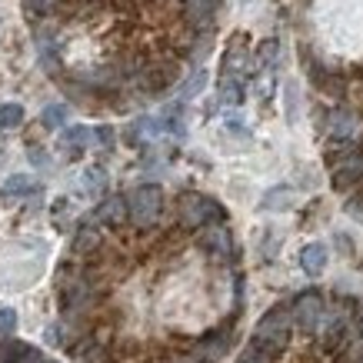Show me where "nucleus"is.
<instances>
[{
    "mask_svg": "<svg viewBox=\"0 0 363 363\" xmlns=\"http://www.w3.org/2000/svg\"><path fill=\"white\" fill-rule=\"evenodd\" d=\"M290 333H294V313H290V307H274V310H267L264 317H260V323L253 327V343L277 360L286 350Z\"/></svg>",
    "mask_w": 363,
    "mask_h": 363,
    "instance_id": "nucleus-1",
    "label": "nucleus"
},
{
    "mask_svg": "<svg viewBox=\"0 0 363 363\" xmlns=\"http://www.w3.org/2000/svg\"><path fill=\"white\" fill-rule=\"evenodd\" d=\"M177 217H180V227L200 230V227H207V223H223L227 220V210H223L213 197L184 194V197L177 200Z\"/></svg>",
    "mask_w": 363,
    "mask_h": 363,
    "instance_id": "nucleus-2",
    "label": "nucleus"
},
{
    "mask_svg": "<svg viewBox=\"0 0 363 363\" xmlns=\"http://www.w3.org/2000/svg\"><path fill=\"white\" fill-rule=\"evenodd\" d=\"M127 210H130L133 227H154L164 213V190L157 184H140L127 194Z\"/></svg>",
    "mask_w": 363,
    "mask_h": 363,
    "instance_id": "nucleus-3",
    "label": "nucleus"
},
{
    "mask_svg": "<svg viewBox=\"0 0 363 363\" xmlns=\"http://www.w3.org/2000/svg\"><path fill=\"white\" fill-rule=\"evenodd\" d=\"M290 313H294V327L300 333H317L323 317H327V307H323V297H320L317 290H307V294H300L290 303Z\"/></svg>",
    "mask_w": 363,
    "mask_h": 363,
    "instance_id": "nucleus-4",
    "label": "nucleus"
},
{
    "mask_svg": "<svg viewBox=\"0 0 363 363\" xmlns=\"http://www.w3.org/2000/svg\"><path fill=\"white\" fill-rule=\"evenodd\" d=\"M320 350L323 353H340L347 343L353 340V323L347 317H340V313H333V317H323V323H320Z\"/></svg>",
    "mask_w": 363,
    "mask_h": 363,
    "instance_id": "nucleus-5",
    "label": "nucleus"
},
{
    "mask_svg": "<svg viewBox=\"0 0 363 363\" xmlns=\"http://www.w3.org/2000/svg\"><path fill=\"white\" fill-rule=\"evenodd\" d=\"M177 77H180V67H177L174 60H157V64H147L140 74H137L140 87L147 90V94H154V97L157 94H164Z\"/></svg>",
    "mask_w": 363,
    "mask_h": 363,
    "instance_id": "nucleus-6",
    "label": "nucleus"
},
{
    "mask_svg": "<svg viewBox=\"0 0 363 363\" xmlns=\"http://www.w3.org/2000/svg\"><path fill=\"white\" fill-rule=\"evenodd\" d=\"M197 243H200V250L210 253V257H217V260H230L233 257L230 230H227L223 223H207V227H200Z\"/></svg>",
    "mask_w": 363,
    "mask_h": 363,
    "instance_id": "nucleus-7",
    "label": "nucleus"
},
{
    "mask_svg": "<svg viewBox=\"0 0 363 363\" xmlns=\"http://www.w3.org/2000/svg\"><path fill=\"white\" fill-rule=\"evenodd\" d=\"M363 180V147H350L340 157V164L333 170V187L337 190H350Z\"/></svg>",
    "mask_w": 363,
    "mask_h": 363,
    "instance_id": "nucleus-8",
    "label": "nucleus"
},
{
    "mask_svg": "<svg viewBox=\"0 0 363 363\" xmlns=\"http://www.w3.org/2000/svg\"><path fill=\"white\" fill-rule=\"evenodd\" d=\"M220 11V0H184V23L194 33H207Z\"/></svg>",
    "mask_w": 363,
    "mask_h": 363,
    "instance_id": "nucleus-9",
    "label": "nucleus"
},
{
    "mask_svg": "<svg viewBox=\"0 0 363 363\" xmlns=\"http://www.w3.org/2000/svg\"><path fill=\"white\" fill-rule=\"evenodd\" d=\"M94 140H97V137H94L90 127H64L60 137H57V150H60V157H67V160H77V157H84V150H87Z\"/></svg>",
    "mask_w": 363,
    "mask_h": 363,
    "instance_id": "nucleus-10",
    "label": "nucleus"
},
{
    "mask_svg": "<svg viewBox=\"0 0 363 363\" xmlns=\"http://www.w3.org/2000/svg\"><path fill=\"white\" fill-rule=\"evenodd\" d=\"M123 220H130L127 197H107L100 200L97 210H94V223H100V227H121Z\"/></svg>",
    "mask_w": 363,
    "mask_h": 363,
    "instance_id": "nucleus-11",
    "label": "nucleus"
},
{
    "mask_svg": "<svg viewBox=\"0 0 363 363\" xmlns=\"http://www.w3.org/2000/svg\"><path fill=\"white\" fill-rule=\"evenodd\" d=\"M37 360H40V350L30 347V343L11 340V337L0 340V363H37Z\"/></svg>",
    "mask_w": 363,
    "mask_h": 363,
    "instance_id": "nucleus-12",
    "label": "nucleus"
},
{
    "mask_svg": "<svg viewBox=\"0 0 363 363\" xmlns=\"http://www.w3.org/2000/svg\"><path fill=\"white\" fill-rule=\"evenodd\" d=\"M227 350H230V333L227 330H213L197 343V357H203L207 363H217Z\"/></svg>",
    "mask_w": 363,
    "mask_h": 363,
    "instance_id": "nucleus-13",
    "label": "nucleus"
},
{
    "mask_svg": "<svg viewBox=\"0 0 363 363\" xmlns=\"http://www.w3.org/2000/svg\"><path fill=\"white\" fill-rule=\"evenodd\" d=\"M67 350L77 363H107V347H100L94 337H80L77 343H67Z\"/></svg>",
    "mask_w": 363,
    "mask_h": 363,
    "instance_id": "nucleus-14",
    "label": "nucleus"
},
{
    "mask_svg": "<svg viewBox=\"0 0 363 363\" xmlns=\"http://www.w3.org/2000/svg\"><path fill=\"white\" fill-rule=\"evenodd\" d=\"M327 133H330L333 140H350L353 133H357V113L347 111V107H337V111H330Z\"/></svg>",
    "mask_w": 363,
    "mask_h": 363,
    "instance_id": "nucleus-15",
    "label": "nucleus"
},
{
    "mask_svg": "<svg viewBox=\"0 0 363 363\" xmlns=\"http://www.w3.org/2000/svg\"><path fill=\"white\" fill-rule=\"evenodd\" d=\"M327 247L323 243H307L303 250H300V270L307 277H320L323 274V267H327Z\"/></svg>",
    "mask_w": 363,
    "mask_h": 363,
    "instance_id": "nucleus-16",
    "label": "nucleus"
},
{
    "mask_svg": "<svg viewBox=\"0 0 363 363\" xmlns=\"http://www.w3.org/2000/svg\"><path fill=\"white\" fill-rule=\"evenodd\" d=\"M243 64H247V37L237 33L227 47V54H223V74H230V77H240L243 74Z\"/></svg>",
    "mask_w": 363,
    "mask_h": 363,
    "instance_id": "nucleus-17",
    "label": "nucleus"
},
{
    "mask_svg": "<svg viewBox=\"0 0 363 363\" xmlns=\"http://www.w3.org/2000/svg\"><path fill=\"white\" fill-rule=\"evenodd\" d=\"M30 190H37L30 174H13L4 180V187H0V197L4 200H13V197H30Z\"/></svg>",
    "mask_w": 363,
    "mask_h": 363,
    "instance_id": "nucleus-18",
    "label": "nucleus"
},
{
    "mask_svg": "<svg viewBox=\"0 0 363 363\" xmlns=\"http://www.w3.org/2000/svg\"><path fill=\"white\" fill-rule=\"evenodd\" d=\"M70 250L80 253V257H90V253H97V250H100V233H97V227L84 223V227L74 233V243H70Z\"/></svg>",
    "mask_w": 363,
    "mask_h": 363,
    "instance_id": "nucleus-19",
    "label": "nucleus"
},
{
    "mask_svg": "<svg viewBox=\"0 0 363 363\" xmlns=\"http://www.w3.org/2000/svg\"><path fill=\"white\" fill-rule=\"evenodd\" d=\"M294 207V190L290 187H274V190H267L264 200H260V210H290Z\"/></svg>",
    "mask_w": 363,
    "mask_h": 363,
    "instance_id": "nucleus-20",
    "label": "nucleus"
},
{
    "mask_svg": "<svg viewBox=\"0 0 363 363\" xmlns=\"http://www.w3.org/2000/svg\"><path fill=\"white\" fill-rule=\"evenodd\" d=\"M243 100V77H220V104H240Z\"/></svg>",
    "mask_w": 363,
    "mask_h": 363,
    "instance_id": "nucleus-21",
    "label": "nucleus"
},
{
    "mask_svg": "<svg viewBox=\"0 0 363 363\" xmlns=\"http://www.w3.org/2000/svg\"><path fill=\"white\" fill-rule=\"evenodd\" d=\"M67 117H70L67 104H50V107H44V113H40V121H44L47 130H60L67 123Z\"/></svg>",
    "mask_w": 363,
    "mask_h": 363,
    "instance_id": "nucleus-22",
    "label": "nucleus"
},
{
    "mask_svg": "<svg viewBox=\"0 0 363 363\" xmlns=\"http://www.w3.org/2000/svg\"><path fill=\"white\" fill-rule=\"evenodd\" d=\"M23 123V107L21 104H0V130H13Z\"/></svg>",
    "mask_w": 363,
    "mask_h": 363,
    "instance_id": "nucleus-23",
    "label": "nucleus"
},
{
    "mask_svg": "<svg viewBox=\"0 0 363 363\" xmlns=\"http://www.w3.org/2000/svg\"><path fill=\"white\" fill-rule=\"evenodd\" d=\"M203 87H207V70H203V67H197V70H194V74L187 77V84L180 87V97H184V100H194Z\"/></svg>",
    "mask_w": 363,
    "mask_h": 363,
    "instance_id": "nucleus-24",
    "label": "nucleus"
},
{
    "mask_svg": "<svg viewBox=\"0 0 363 363\" xmlns=\"http://www.w3.org/2000/svg\"><path fill=\"white\" fill-rule=\"evenodd\" d=\"M277 54H280V44H277L274 37H270V40H264V44H260V50H257V67H260V70H270V67L277 64Z\"/></svg>",
    "mask_w": 363,
    "mask_h": 363,
    "instance_id": "nucleus-25",
    "label": "nucleus"
},
{
    "mask_svg": "<svg viewBox=\"0 0 363 363\" xmlns=\"http://www.w3.org/2000/svg\"><path fill=\"white\" fill-rule=\"evenodd\" d=\"M337 357H340V363H363V340H350Z\"/></svg>",
    "mask_w": 363,
    "mask_h": 363,
    "instance_id": "nucleus-26",
    "label": "nucleus"
},
{
    "mask_svg": "<svg viewBox=\"0 0 363 363\" xmlns=\"http://www.w3.org/2000/svg\"><path fill=\"white\" fill-rule=\"evenodd\" d=\"M17 330V310L13 307H0V337Z\"/></svg>",
    "mask_w": 363,
    "mask_h": 363,
    "instance_id": "nucleus-27",
    "label": "nucleus"
},
{
    "mask_svg": "<svg viewBox=\"0 0 363 363\" xmlns=\"http://www.w3.org/2000/svg\"><path fill=\"white\" fill-rule=\"evenodd\" d=\"M57 0H23V7H27V17H47V13L54 11Z\"/></svg>",
    "mask_w": 363,
    "mask_h": 363,
    "instance_id": "nucleus-28",
    "label": "nucleus"
},
{
    "mask_svg": "<svg viewBox=\"0 0 363 363\" xmlns=\"http://www.w3.org/2000/svg\"><path fill=\"white\" fill-rule=\"evenodd\" d=\"M80 187L87 190V194H97V190L104 187V170H97V167H94V170H87V174H84V180H80Z\"/></svg>",
    "mask_w": 363,
    "mask_h": 363,
    "instance_id": "nucleus-29",
    "label": "nucleus"
},
{
    "mask_svg": "<svg viewBox=\"0 0 363 363\" xmlns=\"http://www.w3.org/2000/svg\"><path fill=\"white\" fill-rule=\"evenodd\" d=\"M47 343H54V347H67L64 327H57V323H50V327H47Z\"/></svg>",
    "mask_w": 363,
    "mask_h": 363,
    "instance_id": "nucleus-30",
    "label": "nucleus"
},
{
    "mask_svg": "<svg viewBox=\"0 0 363 363\" xmlns=\"http://www.w3.org/2000/svg\"><path fill=\"white\" fill-rule=\"evenodd\" d=\"M94 137H97L100 147H113V137H117V133H113V127H97Z\"/></svg>",
    "mask_w": 363,
    "mask_h": 363,
    "instance_id": "nucleus-31",
    "label": "nucleus"
},
{
    "mask_svg": "<svg viewBox=\"0 0 363 363\" xmlns=\"http://www.w3.org/2000/svg\"><path fill=\"white\" fill-rule=\"evenodd\" d=\"M227 130H233L237 137H250L247 123H240V117H237V113H230V117H227Z\"/></svg>",
    "mask_w": 363,
    "mask_h": 363,
    "instance_id": "nucleus-32",
    "label": "nucleus"
},
{
    "mask_svg": "<svg viewBox=\"0 0 363 363\" xmlns=\"http://www.w3.org/2000/svg\"><path fill=\"white\" fill-rule=\"evenodd\" d=\"M27 154H30V160H33V164H37V167H50V160H47V154H44V150H40V147H30Z\"/></svg>",
    "mask_w": 363,
    "mask_h": 363,
    "instance_id": "nucleus-33",
    "label": "nucleus"
},
{
    "mask_svg": "<svg viewBox=\"0 0 363 363\" xmlns=\"http://www.w3.org/2000/svg\"><path fill=\"white\" fill-rule=\"evenodd\" d=\"M347 210H350L353 217H360V220H363V197H353L350 203H347Z\"/></svg>",
    "mask_w": 363,
    "mask_h": 363,
    "instance_id": "nucleus-34",
    "label": "nucleus"
},
{
    "mask_svg": "<svg viewBox=\"0 0 363 363\" xmlns=\"http://www.w3.org/2000/svg\"><path fill=\"white\" fill-rule=\"evenodd\" d=\"M44 363H57V360H44Z\"/></svg>",
    "mask_w": 363,
    "mask_h": 363,
    "instance_id": "nucleus-35",
    "label": "nucleus"
}]
</instances>
